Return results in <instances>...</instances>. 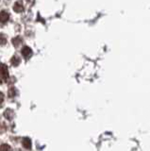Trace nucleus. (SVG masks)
<instances>
[{"label":"nucleus","instance_id":"1","mask_svg":"<svg viewBox=\"0 0 150 151\" xmlns=\"http://www.w3.org/2000/svg\"><path fill=\"white\" fill-rule=\"evenodd\" d=\"M9 78L8 67L5 64H0V84L5 83Z\"/></svg>","mask_w":150,"mask_h":151},{"label":"nucleus","instance_id":"2","mask_svg":"<svg viewBox=\"0 0 150 151\" xmlns=\"http://www.w3.org/2000/svg\"><path fill=\"white\" fill-rule=\"evenodd\" d=\"M22 55L24 56V58L26 60H29L30 57L32 56V50L30 47L29 46H24L22 49Z\"/></svg>","mask_w":150,"mask_h":151},{"label":"nucleus","instance_id":"3","mask_svg":"<svg viewBox=\"0 0 150 151\" xmlns=\"http://www.w3.org/2000/svg\"><path fill=\"white\" fill-rule=\"evenodd\" d=\"M13 9L15 12H24V5H23L21 0H18L15 2L14 6H13Z\"/></svg>","mask_w":150,"mask_h":151},{"label":"nucleus","instance_id":"4","mask_svg":"<svg viewBox=\"0 0 150 151\" xmlns=\"http://www.w3.org/2000/svg\"><path fill=\"white\" fill-rule=\"evenodd\" d=\"M9 18H10V15L9 13L5 11L0 12V23L1 24H5L6 22L9 21Z\"/></svg>","mask_w":150,"mask_h":151},{"label":"nucleus","instance_id":"5","mask_svg":"<svg viewBox=\"0 0 150 151\" xmlns=\"http://www.w3.org/2000/svg\"><path fill=\"white\" fill-rule=\"evenodd\" d=\"M22 144H23V145H24L25 148L29 149V150L31 149V141H30L29 138H27V137H26V138H24L22 141Z\"/></svg>","mask_w":150,"mask_h":151},{"label":"nucleus","instance_id":"6","mask_svg":"<svg viewBox=\"0 0 150 151\" xmlns=\"http://www.w3.org/2000/svg\"><path fill=\"white\" fill-rule=\"evenodd\" d=\"M11 63L13 66H17L18 64H19L21 63V60H20V58L18 56H13L11 60Z\"/></svg>","mask_w":150,"mask_h":151},{"label":"nucleus","instance_id":"7","mask_svg":"<svg viewBox=\"0 0 150 151\" xmlns=\"http://www.w3.org/2000/svg\"><path fill=\"white\" fill-rule=\"evenodd\" d=\"M12 45H14L15 47H18L21 44H22V39L20 37H15L14 39H12Z\"/></svg>","mask_w":150,"mask_h":151},{"label":"nucleus","instance_id":"8","mask_svg":"<svg viewBox=\"0 0 150 151\" xmlns=\"http://www.w3.org/2000/svg\"><path fill=\"white\" fill-rule=\"evenodd\" d=\"M0 151H11V146L7 144H3L0 145Z\"/></svg>","mask_w":150,"mask_h":151},{"label":"nucleus","instance_id":"9","mask_svg":"<svg viewBox=\"0 0 150 151\" xmlns=\"http://www.w3.org/2000/svg\"><path fill=\"white\" fill-rule=\"evenodd\" d=\"M7 44V38L4 34H0V45H4Z\"/></svg>","mask_w":150,"mask_h":151},{"label":"nucleus","instance_id":"10","mask_svg":"<svg viewBox=\"0 0 150 151\" xmlns=\"http://www.w3.org/2000/svg\"><path fill=\"white\" fill-rule=\"evenodd\" d=\"M15 89L14 88H11L10 90H9V96L10 97H14L15 96Z\"/></svg>","mask_w":150,"mask_h":151},{"label":"nucleus","instance_id":"11","mask_svg":"<svg viewBox=\"0 0 150 151\" xmlns=\"http://www.w3.org/2000/svg\"><path fill=\"white\" fill-rule=\"evenodd\" d=\"M3 100H4V94H3V93L0 92V104L3 102Z\"/></svg>","mask_w":150,"mask_h":151}]
</instances>
